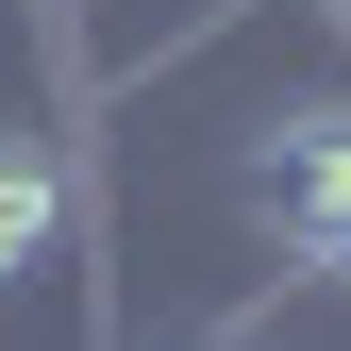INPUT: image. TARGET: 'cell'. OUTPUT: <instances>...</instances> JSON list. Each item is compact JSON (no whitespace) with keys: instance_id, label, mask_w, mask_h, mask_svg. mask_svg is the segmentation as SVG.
Returning <instances> with one entry per match:
<instances>
[{"instance_id":"obj_2","label":"cell","mask_w":351,"mask_h":351,"mask_svg":"<svg viewBox=\"0 0 351 351\" xmlns=\"http://www.w3.org/2000/svg\"><path fill=\"white\" fill-rule=\"evenodd\" d=\"M67 234H84V184H67V151L0 117V301H17V285H51V268H67Z\"/></svg>"},{"instance_id":"obj_1","label":"cell","mask_w":351,"mask_h":351,"mask_svg":"<svg viewBox=\"0 0 351 351\" xmlns=\"http://www.w3.org/2000/svg\"><path fill=\"white\" fill-rule=\"evenodd\" d=\"M234 217L285 251V268H318V234L351 217V101H268L234 134Z\"/></svg>"},{"instance_id":"obj_3","label":"cell","mask_w":351,"mask_h":351,"mask_svg":"<svg viewBox=\"0 0 351 351\" xmlns=\"http://www.w3.org/2000/svg\"><path fill=\"white\" fill-rule=\"evenodd\" d=\"M318 285H351V217H335V234H318Z\"/></svg>"}]
</instances>
